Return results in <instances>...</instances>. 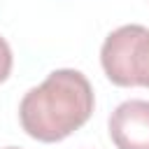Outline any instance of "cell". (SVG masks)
Instances as JSON below:
<instances>
[{"label":"cell","mask_w":149,"mask_h":149,"mask_svg":"<svg viewBox=\"0 0 149 149\" xmlns=\"http://www.w3.org/2000/svg\"><path fill=\"white\" fill-rule=\"evenodd\" d=\"M93 88L79 70H54L40 86L30 88L19 119L23 130L40 142H61L81 128L93 114Z\"/></svg>","instance_id":"obj_1"},{"label":"cell","mask_w":149,"mask_h":149,"mask_svg":"<svg viewBox=\"0 0 149 149\" xmlns=\"http://www.w3.org/2000/svg\"><path fill=\"white\" fill-rule=\"evenodd\" d=\"M100 63L112 84L149 88V28L128 23L112 30L102 42Z\"/></svg>","instance_id":"obj_2"},{"label":"cell","mask_w":149,"mask_h":149,"mask_svg":"<svg viewBox=\"0 0 149 149\" xmlns=\"http://www.w3.org/2000/svg\"><path fill=\"white\" fill-rule=\"evenodd\" d=\"M116 149H149V100H126L109 116Z\"/></svg>","instance_id":"obj_3"},{"label":"cell","mask_w":149,"mask_h":149,"mask_svg":"<svg viewBox=\"0 0 149 149\" xmlns=\"http://www.w3.org/2000/svg\"><path fill=\"white\" fill-rule=\"evenodd\" d=\"M12 63H14V58H12V49H9L7 40L0 37V84L9 77V72H12Z\"/></svg>","instance_id":"obj_4"},{"label":"cell","mask_w":149,"mask_h":149,"mask_svg":"<svg viewBox=\"0 0 149 149\" xmlns=\"http://www.w3.org/2000/svg\"><path fill=\"white\" fill-rule=\"evenodd\" d=\"M5 149H19V147H5Z\"/></svg>","instance_id":"obj_5"}]
</instances>
